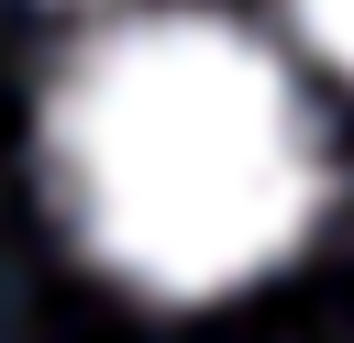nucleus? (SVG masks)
Here are the masks:
<instances>
[{
  "instance_id": "obj_1",
  "label": "nucleus",
  "mask_w": 354,
  "mask_h": 343,
  "mask_svg": "<svg viewBox=\"0 0 354 343\" xmlns=\"http://www.w3.org/2000/svg\"><path fill=\"white\" fill-rule=\"evenodd\" d=\"M44 166L77 243L155 299L266 277L321 210V144L288 66L210 11L88 33L44 100Z\"/></svg>"
},
{
  "instance_id": "obj_2",
  "label": "nucleus",
  "mask_w": 354,
  "mask_h": 343,
  "mask_svg": "<svg viewBox=\"0 0 354 343\" xmlns=\"http://www.w3.org/2000/svg\"><path fill=\"white\" fill-rule=\"evenodd\" d=\"M299 22H310V44H321V55H343V66H354V0H299Z\"/></svg>"
}]
</instances>
